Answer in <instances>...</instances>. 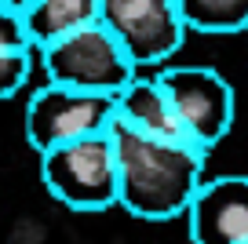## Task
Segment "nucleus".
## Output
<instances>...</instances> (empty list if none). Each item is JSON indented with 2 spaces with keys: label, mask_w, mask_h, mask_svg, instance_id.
I'll return each instance as SVG.
<instances>
[{
  "label": "nucleus",
  "mask_w": 248,
  "mask_h": 244,
  "mask_svg": "<svg viewBox=\"0 0 248 244\" xmlns=\"http://www.w3.org/2000/svg\"><path fill=\"white\" fill-rule=\"evenodd\" d=\"M37 59L47 80L99 95H117L139 73V66L121 47V40L102 22H88L80 30L62 33L59 40L37 47Z\"/></svg>",
  "instance_id": "obj_3"
},
{
  "label": "nucleus",
  "mask_w": 248,
  "mask_h": 244,
  "mask_svg": "<svg viewBox=\"0 0 248 244\" xmlns=\"http://www.w3.org/2000/svg\"><path fill=\"white\" fill-rule=\"evenodd\" d=\"M33 59H37V47H30V44L0 47V102L15 99L26 88V80L33 73Z\"/></svg>",
  "instance_id": "obj_11"
},
{
  "label": "nucleus",
  "mask_w": 248,
  "mask_h": 244,
  "mask_svg": "<svg viewBox=\"0 0 248 244\" xmlns=\"http://www.w3.org/2000/svg\"><path fill=\"white\" fill-rule=\"evenodd\" d=\"M161 88L168 92L171 109L183 124L186 138L201 150H216L233 128V88L212 66H161Z\"/></svg>",
  "instance_id": "obj_4"
},
{
  "label": "nucleus",
  "mask_w": 248,
  "mask_h": 244,
  "mask_svg": "<svg viewBox=\"0 0 248 244\" xmlns=\"http://www.w3.org/2000/svg\"><path fill=\"white\" fill-rule=\"evenodd\" d=\"M4 4H8L11 11H18V15H26V8H30L33 0H4Z\"/></svg>",
  "instance_id": "obj_13"
},
{
  "label": "nucleus",
  "mask_w": 248,
  "mask_h": 244,
  "mask_svg": "<svg viewBox=\"0 0 248 244\" xmlns=\"http://www.w3.org/2000/svg\"><path fill=\"white\" fill-rule=\"evenodd\" d=\"M99 22L139 69L168 66L190 33L175 0H99Z\"/></svg>",
  "instance_id": "obj_5"
},
{
  "label": "nucleus",
  "mask_w": 248,
  "mask_h": 244,
  "mask_svg": "<svg viewBox=\"0 0 248 244\" xmlns=\"http://www.w3.org/2000/svg\"><path fill=\"white\" fill-rule=\"evenodd\" d=\"M175 4L190 33L226 37L248 30V0H175Z\"/></svg>",
  "instance_id": "obj_10"
},
{
  "label": "nucleus",
  "mask_w": 248,
  "mask_h": 244,
  "mask_svg": "<svg viewBox=\"0 0 248 244\" xmlns=\"http://www.w3.org/2000/svg\"><path fill=\"white\" fill-rule=\"evenodd\" d=\"M15 44H30L26 37V26H22V15L11 11L4 0H0V47H15ZM33 47V44H30Z\"/></svg>",
  "instance_id": "obj_12"
},
{
  "label": "nucleus",
  "mask_w": 248,
  "mask_h": 244,
  "mask_svg": "<svg viewBox=\"0 0 248 244\" xmlns=\"http://www.w3.org/2000/svg\"><path fill=\"white\" fill-rule=\"evenodd\" d=\"M113 117H121L124 124L146 131V135L161 138H186L183 124H179L175 109H171L168 92L161 88L157 76H139L135 73L121 92L113 95ZM190 142V138H186Z\"/></svg>",
  "instance_id": "obj_8"
},
{
  "label": "nucleus",
  "mask_w": 248,
  "mask_h": 244,
  "mask_svg": "<svg viewBox=\"0 0 248 244\" xmlns=\"http://www.w3.org/2000/svg\"><path fill=\"white\" fill-rule=\"evenodd\" d=\"M186 222L194 244H248V175L201 179Z\"/></svg>",
  "instance_id": "obj_7"
},
{
  "label": "nucleus",
  "mask_w": 248,
  "mask_h": 244,
  "mask_svg": "<svg viewBox=\"0 0 248 244\" xmlns=\"http://www.w3.org/2000/svg\"><path fill=\"white\" fill-rule=\"evenodd\" d=\"M37 157H40V183L62 208L95 215L117 204V160L109 131L47 146Z\"/></svg>",
  "instance_id": "obj_2"
},
{
  "label": "nucleus",
  "mask_w": 248,
  "mask_h": 244,
  "mask_svg": "<svg viewBox=\"0 0 248 244\" xmlns=\"http://www.w3.org/2000/svg\"><path fill=\"white\" fill-rule=\"evenodd\" d=\"M109 121H113V95L80 92L55 80L37 88L26 102V138L37 153L70 138L106 131Z\"/></svg>",
  "instance_id": "obj_6"
},
{
  "label": "nucleus",
  "mask_w": 248,
  "mask_h": 244,
  "mask_svg": "<svg viewBox=\"0 0 248 244\" xmlns=\"http://www.w3.org/2000/svg\"><path fill=\"white\" fill-rule=\"evenodd\" d=\"M106 131L117 160V204L146 222H168L186 215L204 179L208 150L186 138L146 135L124 124L121 117H113Z\"/></svg>",
  "instance_id": "obj_1"
},
{
  "label": "nucleus",
  "mask_w": 248,
  "mask_h": 244,
  "mask_svg": "<svg viewBox=\"0 0 248 244\" xmlns=\"http://www.w3.org/2000/svg\"><path fill=\"white\" fill-rule=\"evenodd\" d=\"M88 22H99V0H33L22 15L26 37L33 47H44L62 33L80 30Z\"/></svg>",
  "instance_id": "obj_9"
}]
</instances>
